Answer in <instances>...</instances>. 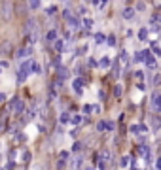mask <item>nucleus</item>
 Wrapping results in <instances>:
<instances>
[{
  "mask_svg": "<svg viewBox=\"0 0 161 170\" xmlns=\"http://www.w3.org/2000/svg\"><path fill=\"white\" fill-rule=\"evenodd\" d=\"M112 72H114V76H116V78H120V74H121V72H120V64H118V61H114V64H112Z\"/></svg>",
  "mask_w": 161,
  "mask_h": 170,
  "instance_id": "4be33fe9",
  "label": "nucleus"
},
{
  "mask_svg": "<svg viewBox=\"0 0 161 170\" xmlns=\"http://www.w3.org/2000/svg\"><path fill=\"white\" fill-rule=\"evenodd\" d=\"M36 29H38V21H36L34 17H29V19L25 21V34L29 36V34H31V32H34Z\"/></svg>",
  "mask_w": 161,
  "mask_h": 170,
  "instance_id": "7ed1b4c3",
  "label": "nucleus"
},
{
  "mask_svg": "<svg viewBox=\"0 0 161 170\" xmlns=\"http://www.w3.org/2000/svg\"><path fill=\"white\" fill-rule=\"evenodd\" d=\"M4 100H6V94H4L2 91H0V102H4Z\"/></svg>",
  "mask_w": 161,
  "mask_h": 170,
  "instance_id": "5fc2aeb1",
  "label": "nucleus"
},
{
  "mask_svg": "<svg viewBox=\"0 0 161 170\" xmlns=\"http://www.w3.org/2000/svg\"><path fill=\"white\" fill-rule=\"evenodd\" d=\"M142 62H144L150 70H157V64H155V61H154V55H152L148 49L144 51V59H142Z\"/></svg>",
  "mask_w": 161,
  "mask_h": 170,
  "instance_id": "20e7f679",
  "label": "nucleus"
},
{
  "mask_svg": "<svg viewBox=\"0 0 161 170\" xmlns=\"http://www.w3.org/2000/svg\"><path fill=\"white\" fill-rule=\"evenodd\" d=\"M63 83H64V81H61V80H53L51 89H53V91H55V89H61V87H63Z\"/></svg>",
  "mask_w": 161,
  "mask_h": 170,
  "instance_id": "c756f323",
  "label": "nucleus"
},
{
  "mask_svg": "<svg viewBox=\"0 0 161 170\" xmlns=\"http://www.w3.org/2000/svg\"><path fill=\"white\" fill-rule=\"evenodd\" d=\"M32 53V47H19L15 51V59H23V57H29Z\"/></svg>",
  "mask_w": 161,
  "mask_h": 170,
  "instance_id": "6e6552de",
  "label": "nucleus"
},
{
  "mask_svg": "<svg viewBox=\"0 0 161 170\" xmlns=\"http://www.w3.org/2000/svg\"><path fill=\"white\" fill-rule=\"evenodd\" d=\"M32 59H27L25 62H23L21 66H19V70H17V83L19 85H23L27 81V78H29V74H31V70H32Z\"/></svg>",
  "mask_w": 161,
  "mask_h": 170,
  "instance_id": "f257e3e1",
  "label": "nucleus"
},
{
  "mask_svg": "<svg viewBox=\"0 0 161 170\" xmlns=\"http://www.w3.org/2000/svg\"><path fill=\"white\" fill-rule=\"evenodd\" d=\"M63 17H64V19H70V17H74L72 10H70V8H66V10H63Z\"/></svg>",
  "mask_w": 161,
  "mask_h": 170,
  "instance_id": "cd10ccee",
  "label": "nucleus"
},
{
  "mask_svg": "<svg viewBox=\"0 0 161 170\" xmlns=\"http://www.w3.org/2000/svg\"><path fill=\"white\" fill-rule=\"evenodd\" d=\"M159 80H161V78H159V74H155V76H154V80H152V85H154V87H157V85H159Z\"/></svg>",
  "mask_w": 161,
  "mask_h": 170,
  "instance_id": "79ce46f5",
  "label": "nucleus"
},
{
  "mask_svg": "<svg viewBox=\"0 0 161 170\" xmlns=\"http://www.w3.org/2000/svg\"><path fill=\"white\" fill-rule=\"evenodd\" d=\"M99 100H106V91H99Z\"/></svg>",
  "mask_w": 161,
  "mask_h": 170,
  "instance_id": "8fccbe9b",
  "label": "nucleus"
},
{
  "mask_svg": "<svg viewBox=\"0 0 161 170\" xmlns=\"http://www.w3.org/2000/svg\"><path fill=\"white\" fill-rule=\"evenodd\" d=\"M12 49H13L12 42L10 40H4L2 45H0V55H8V53H12Z\"/></svg>",
  "mask_w": 161,
  "mask_h": 170,
  "instance_id": "1a4fd4ad",
  "label": "nucleus"
},
{
  "mask_svg": "<svg viewBox=\"0 0 161 170\" xmlns=\"http://www.w3.org/2000/svg\"><path fill=\"white\" fill-rule=\"evenodd\" d=\"M106 44L110 47H114V45H116V36H106Z\"/></svg>",
  "mask_w": 161,
  "mask_h": 170,
  "instance_id": "473e14b6",
  "label": "nucleus"
},
{
  "mask_svg": "<svg viewBox=\"0 0 161 170\" xmlns=\"http://www.w3.org/2000/svg\"><path fill=\"white\" fill-rule=\"evenodd\" d=\"M4 68H8V62L6 61H0V72H2Z\"/></svg>",
  "mask_w": 161,
  "mask_h": 170,
  "instance_id": "3c124183",
  "label": "nucleus"
},
{
  "mask_svg": "<svg viewBox=\"0 0 161 170\" xmlns=\"http://www.w3.org/2000/svg\"><path fill=\"white\" fill-rule=\"evenodd\" d=\"M66 25H68V30L76 32V30H80V19L74 15V17H70V19H66Z\"/></svg>",
  "mask_w": 161,
  "mask_h": 170,
  "instance_id": "39448f33",
  "label": "nucleus"
},
{
  "mask_svg": "<svg viewBox=\"0 0 161 170\" xmlns=\"http://www.w3.org/2000/svg\"><path fill=\"white\" fill-rule=\"evenodd\" d=\"M55 99H57V93L53 89H50V100H55Z\"/></svg>",
  "mask_w": 161,
  "mask_h": 170,
  "instance_id": "09e8293b",
  "label": "nucleus"
},
{
  "mask_svg": "<svg viewBox=\"0 0 161 170\" xmlns=\"http://www.w3.org/2000/svg\"><path fill=\"white\" fill-rule=\"evenodd\" d=\"M150 47H152V51H154V55H161V49H159V44L154 40L152 44H150Z\"/></svg>",
  "mask_w": 161,
  "mask_h": 170,
  "instance_id": "412c9836",
  "label": "nucleus"
},
{
  "mask_svg": "<svg viewBox=\"0 0 161 170\" xmlns=\"http://www.w3.org/2000/svg\"><path fill=\"white\" fill-rule=\"evenodd\" d=\"M129 161H131V157H127V155H125V157L121 159V163H120V166H127V164H129Z\"/></svg>",
  "mask_w": 161,
  "mask_h": 170,
  "instance_id": "37998d69",
  "label": "nucleus"
},
{
  "mask_svg": "<svg viewBox=\"0 0 161 170\" xmlns=\"http://www.w3.org/2000/svg\"><path fill=\"white\" fill-rule=\"evenodd\" d=\"M27 8L29 10H38V8H42V2H40V0H32V2L27 4Z\"/></svg>",
  "mask_w": 161,
  "mask_h": 170,
  "instance_id": "aec40b11",
  "label": "nucleus"
},
{
  "mask_svg": "<svg viewBox=\"0 0 161 170\" xmlns=\"http://www.w3.org/2000/svg\"><path fill=\"white\" fill-rule=\"evenodd\" d=\"M0 170H6V168H0Z\"/></svg>",
  "mask_w": 161,
  "mask_h": 170,
  "instance_id": "4d7b16f0",
  "label": "nucleus"
},
{
  "mask_svg": "<svg viewBox=\"0 0 161 170\" xmlns=\"http://www.w3.org/2000/svg\"><path fill=\"white\" fill-rule=\"evenodd\" d=\"M99 159H101V161H110V159H112V153H110V149H102V151L99 153Z\"/></svg>",
  "mask_w": 161,
  "mask_h": 170,
  "instance_id": "2eb2a0df",
  "label": "nucleus"
},
{
  "mask_svg": "<svg viewBox=\"0 0 161 170\" xmlns=\"http://www.w3.org/2000/svg\"><path fill=\"white\" fill-rule=\"evenodd\" d=\"M85 53H87V44H85V45H80L78 49H76V55H80V57L85 55Z\"/></svg>",
  "mask_w": 161,
  "mask_h": 170,
  "instance_id": "bb28decb",
  "label": "nucleus"
},
{
  "mask_svg": "<svg viewBox=\"0 0 161 170\" xmlns=\"http://www.w3.org/2000/svg\"><path fill=\"white\" fill-rule=\"evenodd\" d=\"M12 8H13V6L8 4V2L2 4V19H4V21H10V19H12Z\"/></svg>",
  "mask_w": 161,
  "mask_h": 170,
  "instance_id": "0eeeda50",
  "label": "nucleus"
},
{
  "mask_svg": "<svg viewBox=\"0 0 161 170\" xmlns=\"http://www.w3.org/2000/svg\"><path fill=\"white\" fill-rule=\"evenodd\" d=\"M85 11H87V10H85V6H80V8H78V13H80V15H83Z\"/></svg>",
  "mask_w": 161,
  "mask_h": 170,
  "instance_id": "864d4df0",
  "label": "nucleus"
},
{
  "mask_svg": "<svg viewBox=\"0 0 161 170\" xmlns=\"http://www.w3.org/2000/svg\"><path fill=\"white\" fill-rule=\"evenodd\" d=\"M83 170H95V168H93V166H85Z\"/></svg>",
  "mask_w": 161,
  "mask_h": 170,
  "instance_id": "6e6d98bb",
  "label": "nucleus"
},
{
  "mask_svg": "<svg viewBox=\"0 0 161 170\" xmlns=\"http://www.w3.org/2000/svg\"><path fill=\"white\" fill-rule=\"evenodd\" d=\"M110 64H112V62H110V59H106V57H104V59H101V62H99V66H101V68H110Z\"/></svg>",
  "mask_w": 161,
  "mask_h": 170,
  "instance_id": "393cba45",
  "label": "nucleus"
},
{
  "mask_svg": "<svg viewBox=\"0 0 161 170\" xmlns=\"http://www.w3.org/2000/svg\"><path fill=\"white\" fill-rule=\"evenodd\" d=\"M82 161H83V159H82V155H78V157L74 159V163H72V166H74V168H80V166H82Z\"/></svg>",
  "mask_w": 161,
  "mask_h": 170,
  "instance_id": "2f4dec72",
  "label": "nucleus"
},
{
  "mask_svg": "<svg viewBox=\"0 0 161 170\" xmlns=\"http://www.w3.org/2000/svg\"><path fill=\"white\" fill-rule=\"evenodd\" d=\"M95 42H97V44H104V42H106V36H104L102 32H97V34H95Z\"/></svg>",
  "mask_w": 161,
  "mask_h": 170,
  "instance_id": "5701e85b",
  "label": "nucleus"
},
{
  "mask_svg": "<svg viewBox=\"0 0 161 170\" xmlns=\"http://www.w3.org/2000/svg\"><path fill=\"white\" fill-rule=\"evenodd\" d=\"M121 93H123V91H121V85H116V89H114V94H116L118 99H120V96H121Z\"/></svg>",
  "mask_w": 161,
  "mask_h": 170,
  "instance_id": "ea45409f",
  "label": "nucleus"
},
{
  "mask_svg": "<svg viewBox=\"0 0 161 170\" xmlns=\"http://www.w3.org/2000/svg\"><path fill=\"white\" fill-rule=\"evenodd\" d=\"M8 132L15 134V132H17V125H8Z\"/></svg>",
  "mask_w": 161,
  "mask_h": 170,
  "instance_id": "49530a36",
  "label": "nucleus"
},
{
  "mask_svg": "<svg viewBox=\"0 0 161 170\" xmlns=\"http://www.w3.org/2000/svg\"><path fill=\"white\" fill-rule=\"evenodd\" d=\"M83 112H85V115H87V113H91V112H93V106L85 104V106H83Z\"/></svg>",
  "mask_w": 161,
  "mask_h": 170,
  "instance_id": "de8ad7c7",
  "label": "nucleus"
},
{
  "mask_svg": "<svg viewBox=\"0 0 161 170\" xmlns=\"http://www.w3.org/2000/svg\"><path fill=\"white\" fill-rule=\"evenodd\" d=\"M66 78H68V68H66V66H59V68H57V80L64 81Z\"/></svg>",
  "mask_w": 161,
  "mask_h": 170,
  "instance_id": "9b49d317",
  "label": "nucleus"
},
{
  "mask_svg": "<svg viewBox=\"0 0 161 170\" xmlns=\"http://www.w3.org/2000/svg\"><path fill=\"white\" fill-rule=\"evenodd\" d=\"M68 157H70V153H68V151H61V153H59V161H57V170H63V168H64V161H66Z\"/></svg>",
  "mask_w": 161,
  "mask_h": 170,
  "instance_id": "9d476101",
  "label": "nucleus"
},
{
  "mask_svg": "<svg viewBox=\"0 0 161 170\" xmlns=\"http://www.w3.org/2000/svg\"><path fill=\"white\" fill-rule=\"evenodd\" d=\"M68 121H70V113H61V123H68Z\"/></svg>",
  "mask_w": 161,
  "mask_h": 170,
  "instance_id": "e433bc0d",
  "label": "nucleus"
},
{
  "mask_svg": "<svg viewBox=\"0 0 161 170\" xmlns=\"http://www.w3.org/2000/svg\"><path fill=\"white\" fill-rule=\"evenodd\" d=\"M121 17H123V19H133V17H135V10H133V6L123 8V10H121Z\"/></svg>",
  "mask_w": 161,
  "mask_h": 170,
  "instance_id": "f8f14e48",
  "label": "nucleus"
},
{
  "mask_svg": "<svg viewBox=\"0 0 161 170\" xmlns=\"http://www.w3.org/2000/svg\"><path fill=\"white\" fill-rule=\"evenodd\" d=\"M53 45H55V49H57V51H64V40L57 38V40L53 42Z\"/></svg>",
  "mask_w": 161,
  "mask_h": 170,
  "instance_id": "a211bd4d",
  "label": "nucleus"
},
{
  "mask_svg": "<svg viewBox=\"0 0 161 170\" xmlns=\"http://www.w3.org/2000/svg\"><path fill=\"white\" fill-rule=\"evenodd\" d=\"M15 115H21L23 112H25V100H21L19 96H13V99L10 100V106H8Z\"/></svg>",
  "mask_w": 161,
  "mask_h": 170,
  "instance_id": "f03ea898",
  "label": "nucleus"
},
{
  "mask_svg": "<svg viewBox=\"0 0 161 170\" xmlns=\"http://www.w3.org/2000/svg\"><path fill=\"white\" fill-rule=\"evenodd\" d=\"M142 59H144V51H139V53H136V57H135V61L136 62H142Z\"/></svg>",
  "mask_w": 161,
  "mask_h": 170,
  "instance_id": "58836bf2",
  "label": "nucleus"
},
{
  "mask_svg": "<svg viewBox=\"0 0 161 170\" xmlns=\"http://www.w3.org/2000/svg\"><path fill=\"white\" fill-rule=\"evenodd\" d=\"M31 72H32V74H40V72H42L40 64H38V62H32V70H31Z\"/></svg>",
  "mask_w": 161,
  "mask_h": 170,
  "instance_id": "72a5a7b5",
  "label": "nucleus"
},
{
  "mask_svg": "<svg viewBox=\"0 0 161 170\" xmlns=\"http://www.w3.org/2000/svg\"><path fill=\"white\" fill-rule=\"evenodd\" d=\"M80 149H82V144H80V142H74V145H72V151H76V153H78Z\"/></svg>",
  "mask_w": 161,
  "mask_h": 170,
  "instance_id": "c03bdc74",
  "label": "nucleus"
},
{
  "mask_svg": "<svg viewBox=\"0 0 161 170\" xmlns=\"http://www.w3.org/2000/svg\"><path fill=\"white\" fill-rule=\"evenodd\" d=\"M159 91L157 89H154V93H152V110H154V113H157L159 112Z\"/></svg>",
  "mask_w": 161,
  "mask_h": 170,
  "instance_id": "423d86ee",
  "label": "nucleus"
},
{
  "mask_svg": "<svg viewBox=\"0 0 161 170\" xmlns=\"http://www.w3.org/2000/svg\"><path fill=\"white\" fill-rule=\"evenodd\" d=\"M133 10H135V11H144V10H146V4H144V2H136Z\"/></svg>",
  "mask_w": 161,
  "mask_h": 170,
  "instance_id": "a878e982",
  "label": "nucleus"
},
{
  "mask_svg": "<svg viewBox=\"0 0 161 170\" xmlns=\"http://www.w3.org/2000/svg\"><path fill=\"white\" fill-rule=\"evenodd\" d=\"M57 38H59V36H57V29H51L48 34H45V40H48V42H51V44H53Z\"/></svg>",
  "mask_w": 161,
  "mask_h": 170,
  "instance_id": "4468645a",
  "label": "nucleus"
},
{
  "mask_svg": "<svg viewBox=\"0 0 161 170\" xmlns=\"http://www.w3.org/2000/svg\"><path fill=\"white\" fill-rule=\"evenodd\" d=\"M129 131L135 132V134H139V132H142V131H148V127H144V125H131Z\"/></svg>",
  "mask_w": 161,
  "mask_h": 170,
  "instance_id": "dca6fc26",
  "label": "nucleus"
},
{
  "mask_svg": "<svg viewBox=\"0 0 161 170\" xmlns=\"http://www.w3.org/2000/svg\"><path fill=\"white\" fill-rule=\"evenodd\" d=\"M152 125H154V131L159 129V119H157V115H152Z\"/></svg>",
  "mask_w": 161,
  "mask_h": 170,
  "instance_id": "f704fd0d",
  "label": "nucleus"
},
{
  "mask_svg": "<svg viewBox=\"0 0 161 170\" xmlns=\"http://www.w3.org/2000/svg\"><path fill=\"white\" fill-rule=\"evenodd\" d=\"M53 66H55V70H57V68L61 66V57H59V55L55 57V61H53Z\"/></svg>",
  "mask_w": 161,
  "mask_h": 170,
  "instance_id": "a18cd8bd",
  "label": "nucleus"
},
{
  "mask_svg": "<svg viewBox=\"0 0 161 170\" xmlns=\"http://www.w3.org/2000/svg\"><path fill=\"white\" fill-rule=\"evenodd\" d=\"M159 19H161V17H159V13H154V15L150 17V25H154V27H155V23H157Z\"/></svg>",
  "mask_w": 161,
  "mask_h": 170,
  "instance_id": "c9c22d12",
  "label": "nucleus"
},
{
  "mask_svg": "<svg viewBox=\"0 0 161 170\" xmlns=\"http://www.w3.org/2000/svg\"><path fill=\"white\" fill-rule=\"evenodd\" d=\"M31 161V151H23L21 155V163H29Z\"/></svg>",
  "mask_w": 161,
  "mask_h": 170,
  "instance_id": "c85d7f7f",
  "label": "nucleus"
},
{
  "mask_svg": "<svg viewBox=\"0 0 161 170\" xmlns=\"http://www.w3.org/2000/svg\"><path fill=\"white\" fill-rule=\"evenodd\" d=\"M72 85H74V91H76L78 94H82V87H83V78H82V76H80V78H76Z\"/></svg>",
  "mask_w": 161,
  "mask_h": 170,
  "instance_id": "ddd939ff",
  "label": "nucleus"
},
{
  "mask_svg": "<svg viewBox=\"0 0 161 170\" xmlns=\"http://www.w3.org/2000/svg\"><path fill=\"white\" fill-rule=\"evenodd\" d=\"M135 78H136V80H142L144 74H142V72H135Z\"/></svg>",
  "mask_w": 161,
  "mask_h": 170,
  "instance_id": "603ef678",
  "label": "nucleus"
},
{
  "mask_svg": "<svg viewBox=\"0 0 161 170\" xmlns=\"http://www.w3.org/2000/svg\"><path fill=\"white\" fill-rule=\"evenodd\" d=\"M97 131L99 132H104L106 131V121H99V123H97Z\"/></svg>",
  "mask_w": 161,
  "mask_h": 170,
  "instance_id": "7c9ffc66",
  "label": "nucleus"
},
{
  "mask_svg": "<svg viewBox=\"0 0 161 170\" xmlns=\"http://www.w3.org/2000/svg\"><path fill=\"white\" fill-rule=\"evenodd\" d=\"M146 38H148V29L142 27V29L139 30V40H140V42H146Z\"/></svg>",
  "mask_w": 161,
  "mask_h": 170,
  "instance_id": "6ab92c4d",
  "label": "nucleus"
},
{
  "mask_svg": "<svg viewBox=\"0 0 161 170\" xmlns=\"http://www.w3.org/2000/svg\"><path fill=\"white\" fill-rule=\"evenodd\" d=\"M55 11H57V6H50L48 10H45V13H48V15H53Z\"/></svg>",
  "mask_w": 161,
  "mask_h": 170,
  "instance_id": "a19ab883",
  "label": "nucleus"
},
{
  "mask_svg": "<svg viewBox=\"0 0 161 170\" xmlns=\"http://www.w3.org/2000/svg\"><path fill=\"white\" fill-rule=\"evenodd\" d=\"M80 25H82V27H83L85 30H89L91 27H93V19H89V17H87V19H83V21H80Z\"/></svg>",
  "mask_w": 161,
  "mask_h": 170,
  "instance_id": "f3484780",
  "label": "nucleus"
},
{
  "mask_svg": "<svg viewBox=\"0 0 161 170\" xmlns=\"http://www.w3.org/2000/svg\"><path fill=\"white\" fill-rule=\"evenodd\" d=\"M120 59H121V61H123L125 64H129V57H127V51H125V49H123V51L120 53Z\"/></svg>",
  "mask_w": 161,
  "mask_h": 170,
  "instance_id": "4c0bfd02",
  "label": "nucleus"
},
{
  "mask_svg": "<svg viewBox=\"0 0 161 170\" xmlns=\"http://www.w3.org/2000/svg\"><path fill=\"white\" fill-rule=\"evenodd\" d=\"M70 123H72V125H80V123H82V115H78V113L72 115V117H70Z\"/></svg>",
  "mask_w": 161,
  "mask_h": 170,
  "instance_id": "b1692460",
  "label": "nucleus"
}]
</instances>
